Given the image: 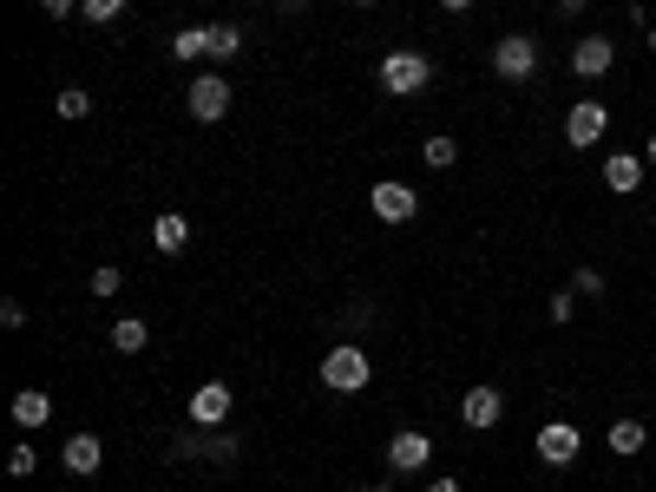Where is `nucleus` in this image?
<instances>
[{
    "label": "nucleus",
    "mask_w": 656,
    "mask_h": 492,
    "mask_svg": "<svg viewBox=\"0 0 656 492\" xmlns=\"http://www.w3.org/2000/svg\"><path fill=\"white\" fill-rule=\"evenodd\" d=\"M427 85H434V59H427L421 46L381 53V92H388V99H421Z\"/></svg>",
    "instance_id": "1"
},
{
    "label": "nucleus",
    "mask_w": 656,
    "mask_h": 492,
    "mask_svg": "<svg viewBox=\"0 0 656 492\" xmlns=\"http://www.w3.org/2000/svg\"><path fill=\"white\" fill-rule=\"evenodd\" d=\"M368 381H375V362H368L361 342H335V348L322 355V388H329V394H361Z\"/></svg>",
    "instance_id": "2"
},
{
    "label": "nucleus",
    "mask_w": 656,
    "mask_h": 492,
    "mask_svg": "<svg viewBox=\"0 0 656 492\" xmlns=\"http://www.w3.org/2000/svg\"><path fill=\"white\" fill-rule=\"evenodd\" d=\"M493 72H499L506 85L539 79V39H532V33H499V39H493Z\"/></svg>",
    "instance_id": "3"
},
{
    "label": "nucleus",
    "mask_w": 656,
    "mask_h": 492,
    "mask_svg": "<svg viewBox=\"0 0 656 492\" xmlns=\"http://www.w3.org/2000/svg\"><path fill=\"white\" fill-rule=\"evenodd\" d=\"M230 99H237V85H230L223 72H197V79L184 85V112H191L197 125H217V118L230 112Z\"/></svg>",
    "instance_id": "4"
},
{
    "label": "nucleus",
    "mask_w": 656,
    "mask_h": 492,
    "mask_svg": "<svg viewBox=\"0 0 656 492\" xmlns=\"http://www.w3.org/2000/svg\"><path fill=\"white\" fill-rule=\"evenodd\" d=\"M605 131H611L605 99H572V112H565V145H572V151H591V145H605Z\"/></svg>",
    "instance_id": "5"
},
{
    "label": "nucleus",
    "mask_w": 656,
    "mask_h": 492,
    "mask_svg": "<svg viewBox=\"0 0 656 492\" xmlns=\"http://www.w3.org/2000/svg\"><path fill=\"white\" fill-rule=\"evenodd\" d=\"M368 210H375L381 224H414V217H421V191H407L401 178H381V184L368 191Z\"/></svg>",
    "instance_id": "6"
},
{
    "label": "nucleus",
    "mask_w": 656,
    "mask_h": 492,
    "mask_svg": "<svg viewBox=\"0 0 656 492\" xmlns=\"http://www.w3.org/2000/svg\"><path fill=\"white\" fill-rule=\"evenodd\" d=\"M499 421H506V394H499V388H486V381H480V388H467V394H460V427L486 434V427H499Z\"/></svg>",
    "instance_id": "7"
},
{
    "label": "nucleus",
    "mask_w": 656,
    "mask_h": 492,
    "mask_svg": "<svg viewBox=\"0 0 656 492\" xmlns=\"http://www.w3.org/2000/svg\"><path fill=\"white\" fill-rule=\"evenodd\" d=\"M532 447H539V460H545V467H572V460L585 454V434H578L572 421H545Z\"/></svg>",
    "instance_id": "8"
},
{
    "label": "nucleus",
    "mask_w": 656,
    "mask_h": 492,
    "mask_svg": "<svg viewBox=\"0 0 656 492\" xmlns=\"http://www.w3.org/2000/svg\"><path fill=\"white\" fill-rule=\"evenodd\" d=\"M611 66H618V39H611V33H585V39L572 46V72H578V79H605Z\"/></svg>",
    "instance_id": "9"
},
{
    "label": "nucleus",
    "mask_w": 656,
    "mask_h": 492,
    "mask_svg": "<svg viewBox=\"0 0 656 492\" xmlns=\"http://www.w3.org/2000/svg\"><path fill=\"white\" fill-rule=\"evenodd\" d=\"M427 460H434V440L421 427H401L388 440V473H427Z\"/></svg>",
    "instance_id": "10"
},
{
    "label": "nucleus",
    "mask_w": 656,
    "mask_h": 492,
    "mask_svg": "<svg viewBox=\"0 0 656 492\" xmlns=\"http://www.w3.org/2000/svg\"><path fill=\"white\" fill-rule=\"evenodd\" d=\"M644 151H611L605 158V191H618V197H637L644 191Z\"/></svg>",
    "instance_id": "11"
},
{
    "label": "nucleus",
    "mask_w": 656,
    "mask_h": 492,
    "mask_svg": "<svg viewBox=\"0 0 656 492\" xmlns=\"http://www.w3.org/2000/svg\"><path fill=\"white\" fill-rule=\"evenodd\" d=\"M223 421H230V388H223V381H204V388L191 394V427L210 434V427H223Z\"/></svg>",
    "instance_id": "12"
},
{
    "label": "nucleus",
    "mask_w": 656,
    "mask_h": 492,
    "mask_svg": "<svg viewBox=\"0 0 656 492\" xmlns=\"http://www.w3.org/2000/svg\"><path fill=\"white\" fill-rule=\"evenodd\" d=\"M59 467H66L72 480H92V473L105 467V447H99V434H72V440H66V454H59Z\"/></svg>",
    "instance_id": "13"
},
{
    "label": "nucleus",
    "mask_w": 656,
    "mask_h": 492,
    "mask_svg": "<svg viewBox=\"0 0 656 492\" xmlns=\"http://www.w3.org/2000/svg\"><path fill=\"white\" fill-rule=\"evenodd\" d=\"M7 408H13V427H20V434H33V427L53 421V394H46V388H20Z\"/></svg>",
    "instance_id": "14"
},
{
    "label": "nucleus",
    "mask_w": 656,
    "mask_h": 492,
    "mask_svg": "<svg viewBox=\"0 0 656 492\" xmlns=\"http://www.w3.org/2000/svg\"><path fill=\"white\" fill-rule=\"evenodd\" d=\"M184 243H191V224H184L177 210H164V217L151 224V250H158V256H184Z\"/></svg>",
    "instance_id": "15"
},
{
    "label": "nucleus",
    "mask_w": 656,
    "mask_h": 492,
    "mask_svg": "<svg viewBox=\"0 0 656 492\" xmlns=\"http://www.w3.org/2000/svg\"><path fill=\"white\" fill-rule=\"evenodd\" d=\"M644 440H651V427H644V421H631V414H624V421H611V434H605V447H611L618 460L644 454Z\"/></svg>",
    "instance_id": "16"
},
{
    "label": "nucleus",
    "mask_w": 656,
    "mask_h": 492,
    "mask_svg": "<svg viewBox=\"0 0 656 492\" xmlns=\"http://www.w3.org/2000/svg\"><path fill=\"white\" fill-rule=\"evenodd\" d=\"M171 59H184V66L210 59V26H177L171 33Z\"/></svg>",
    "instance_id": "17"
},
{
    "label": "nucleus",
    "mask_w": 656,
    "mask_h": 492,
    "mask_svg": "<svg viewBox=\"0 0 656 492\" xmlns=\"http://www.w3.org/2000/svg\"><path fill=\"white\" fill-rule=\"evenodd\" d=\"M243 46H250V33H243V26L210 20V59H243Z\"/></svg>",
    "instance_id": "18"
},
{
    "label": "nucleus",
    "mask_w": 656,
    "mask_h": 492,
    "mask_svg": "<svg viewBox=\"0 0 656 492\" xmlns=\"http://www.w3.org/2000/svg\"><path fill=\"white\" fill-rule=\"evenodd\" d=\"M145 342H151V329H145L138 316H125V322H112V348H118V355H145Z\"/></svg>",
    "instance_id": "19"
},
{
    "label": "nucleus",
    "mask_w": 656,
    "mask_h": 492,
    "mask_svg": "<svg viewBox=\"0 0 656 492\" xmlns=\"http://www.w3.org/2000/svg\"><path fill=\"white\" fill-rule=\"evenodd\" d=\"M197 460H237V434H223V427H210V434H197Z\"/></svg>",
    "instance_id": "20"
},
{
    "label": "nucleus",
    "mask_w": 656,
    "mask_h": 492,
    "mask_svg": "<svg viewBox=\"0 0 656 492\" xmlns=\"http://www.w3.org/2000/svg\"><path fill=\"white\" fill-rule=\"evenodd\" d=\"M421 151H427V164H434V171H453V164H460V138H447V131H434Z\"/></svg>",
    "instance_id": "21"
},
{
    "label": "nucleus",
    "mask_w": 656,
    "mask_h": 492,
    "mask_svg": "<svg viewBox=\"0 0 656 492\" xmlns=\"http://www.w3.org/2000/svg\"><path fill=\"white\" fill-rule=\"evenodd\" d=\"M53 105H59V118H92V92L85 85H59Z\"/></svg>",
    "instance_id": "22"
},
{
    "label": "nucleus",
    "mask_w": 656,
    "mask_h": 492,
    "mask_svg": "<svg viewBox=\"0 0 656 492\" xmlns=\"http://www.w3.org/2000/svg\"><path fill=\"white\" fill-rule=\"evenodd\" d=\"M118 13H125V0H85V7H79V20H85V26H112Z\"/></svg>",
    "instance_id": "23"
},
{
    "label": "nucleus",
    "mask_w": 656,
    "mask_h": 492,
    "mask_svg": "<svg viewBox=\"0 0 656 492\" xmlns=\"http://www.w3.org/2000/svg\"><path fill=\"white\" fill-rule=\"evenodd\" d=\"M118 289H125V276H118V263H99V270H92V296L105 302V296H118Z\"/></svg>",
    "instance_id": "24"
},
{
    "label": "nucleus",
    "mask_w": 656,
    "mask_h": 492,
    "mask_svg": "<svg viewBox=\"0 0 656 492\" xmlns=\"http://www.w3.org/2000/svg\"><path fill=\"white\" fill-rule=\"evenodd\" d=\"M33 467H39V454H33V440H20V447L7 454V473H13V480H33Z\"/></svg>",
    "instance_id": "25"
},
{
    "label": "nucleus",
    "mask_w": 656,
    "mask_h": 492,
    "mask_svg": "<svg viewBox=\"0 0 656 492\" xmlns=\"http://www.w3.org/2000/svg\"><path fill=\"white\" fill-rule=\"evenodd\" d=\"M545 316H552V322H559V329H565V322H572V316H578V289H559V296H552V302H545Z\"/></svg>",
    "instance_id": "26"
},
{
    "label": "nucleus",
    "mask_w": 656,
    "mask_h": 492,
    "mask_svg": "<svg viewBox=\"0 0 656 492\" xmlns=\"http://www.w3.org/2000/svg\"><path fill=\"white\" fill-rule=\"evenodd\" d=\"M572 289H578V296H605V270H578Z\"/></svg>",
    "instance_id": "27"
},
{
    "label": "nucleus",
    "mask_w": 656,
    "mask_h": 492,
    "mask_svg": "<svg viewBox=\"0 0 656 492\" xmlns=\"http://www.w3.org/2000/svg\"><path fill=\"white\" fill-rule=\"evenodd\" d=\"M79 7H85V0H39V13H46V20H72Z\"/></svg>",
    "instance_id": "28"
},
{
    "label": "nucleus",
    "mask_w": 656,
    "mask_h": 492,
    "mask_svg": "<svg viewBox=\"0 0 656 492\" xmlns=\"http://www.w3.org/2000/svg\"><path fill=\"white\" fill-rule=\"evenodd\" d=\"M552 7H559V20H578V13H585L591 0H552Z\"/></svg>",
    "instance_id": "29"
},
{
    "label": "nucleus",
    "mask_w": 656,
    "mask_h": 492,
    "mask_svg": "<svg viewBox=\"0 0 656 492\" xmlns=\"http://www.w3.org/2000/svg\"><path fill=\"white\" fill-rule=\"evenodd\" d=\"M276 13H309V0H276Z\"/></svg>",
    "instance_id": "30"
},
{
    "label": "nucleus",
    "mask_w": 656,
    "mask_h": 492,
    "mask_svg": "<svg viewBox=\"0 0 656 492\" xmlns=\"http://www.w3.org/2000/svg\"><path fill=\"white\" fill-rule=\"evenodd\" d=\"M427 492H467L460 480H427Z\"/></svg>",
    "instance_id": "31"
},
{
    "label": "nucleus",
    "mask_w": 656,
    "mask_h": 492,
    "mask_svg": "<svg viewBox=\"0 0 656 492\" xmlns=\"http://www.w3.org/2000/svg\"><path fill=\"white\" fill-rule=\"evenodd\" d=\"M644 164H651V171H656V131H651V138H644Z\"/></svg>",
    "instance_id": "32"
},
{
    "label": "nucleus",
    "mask_w": 656,
    "mask_h": 492,
    "mask_svg": "<svg viewBox=\"0 0 656 492\" xmlns=\"http://www.w3.org/2000/svg\"><path fill=\"white\" fill-rule=\"evenodd\" d=\"M440 7H447V13H467V7H473V0H440Z\"/></svg>",
    "instance_id": "33"
},
{
    "label": "nucleus",
    "mask_w": 656,
    "mask_h": 492,
    "mask_svg": "<svg viewBox=\"0 0 656 492\" xmlns=\"http://www.w3.org/2000/svg\"><path fill=\"white\" fill-rule=\"evenodd\" d=\"M361 492H394V487H388V480H375V487H361Z\"/></svg>",
    "instance_id": "34"
},
{
    "label": "nucleus",
    "mask_w": 656,
    "mask_h": 492,
    "mask_svg": "<svg viewBox=\"0 0 656 492\" xmlns=\"http://www.w3.org/2000/svg\"><path fill=\"white\" fill-rule=\"evenodd\" d=\"M644 46H651V53H656V26H651V39H644Z\"/></svg>",
    "instance_id": "35"
},
{
    "label": "nucleus",
    "mask_w": 656,
    "mask_h": 492,
    "mask_svg": "<svg viewBox=\"0 0 656 492\" xmlns=\"http://www.w3.org/2000/svg\"><path fill=\"white\" fill-rule=\"evenodd\" d=\"M348 7H375V0H348Z\"/></svg>",
    "instance_id": "36"
}]
</instances>
